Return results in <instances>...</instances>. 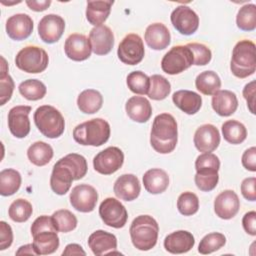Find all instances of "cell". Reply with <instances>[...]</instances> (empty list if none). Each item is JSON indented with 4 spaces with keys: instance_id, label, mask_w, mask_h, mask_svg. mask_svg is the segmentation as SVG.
I'll list each match as a JSON object with an SVG mask.
<instances>
[{
    "instance_id": "7",
    "label": "cell",
    "mask_w": 256,
    "mask_h": 256,
    "mask_svg": "<svg viewBox=\"0 0 256 256\" xmlns=\"http://www.w3.org/2000/svg\"><path fill=\"white\" fill-rule=\"evenodd\" d=\"M193 65V54L187 45L172 47L162 58L161 68L169 75L182 73Z\"/></svg>"
},
{
    "instance_id": "15",
    "label": "cell",
    "mask_w": 256,
    "mask_h": 256,
    "mask_svg": "<svg viewBox=\"0 0 256 256\" xmlns=\"http://www.w3.org/2000/svg\"><path fill=\"white\" fill-rule=\"evenodd\" d=\"M64 51L69 59L84 61L90 57L92 48L89 39L85 35L73 33L65 40Z\"/></svg>"
},
{
    "instance_id": "1",
    "label": "cell",
    "mask_w": 256,
    "mask_h": 256,
    "mask_svg": "<svg viewBox=\"0 0 256 256\" xmlns=\"http://www.w3.org/2000/svg\"><path fill=\"white\" fill-rule=\"evenodd\" d=\"M178 129L175 118L169 113L157 115L152 124L150 143L153 149L160 154L172 152L177 144Z\"/></svg>"
},
{
    "instance_id": "6",
    "label": "cell",
    "mask_w": 256,
    "mask_h": 256,
    "mask_svg": "<svg viewBox=\"0 0 256 256\" xmlns=\"http://www.w3.org/2000/svg\"><path fill=\"white\" fill-rule=\"evenodd\" d=\"M49 62V57L46 51L38 46H26L22 48L16 55V66L27 73H41L43 72Z\"/></svg>"
},
{
    "instance_id": "3",
    "label": "cell",
    "mask_w": 256,
    "mask_h": 256,
    "mask_svg": "<svg viewBox=\"0 0 256 256\" xmlns=\"http://www.w3.org/2000/svg\"><path fill=\"white\" fill-rule=\"evenodd\" d=\"M110 137V125L102 118H94L77 125L73 130V138L80 145L101 146Z\"/></svg>"
},
{
    "instance_id": "31",
    "label": "cell",
    "mask_w": 256,
    "mask_h": 256,
    "mask_svg": "<svg viewBox=\"0 0 256 256\" xmlns=\"http://www.w3.org/2000/svg\"><path fill=\"white\" fill-rule=\"evenodd\" d=\"M103 104L101 93L94 89L82 91L77 98V106L85 114H94L99 111Z\"/></svg>"
},
{
    "instance_id": "29",
    "label": "cell",
    "mask_w": 256,
    "mask_h": 256,
    "mask_svg": "<svg viewBox=\"0 0 256 256\" xmlns=\"http://www.w3.org/2000/svg\"><path fill=\"white\" fill-rule=\"evenodd\" d=\"M143 184L147 192L151 194H160L168 188L169 176L160 168H152L144 173Z\"/></svg>"
},
{
    "instance_id": "49",
    "label": "cell",
    "mask_w": 256,
    "mask_h": 256,
    "mask_svg": "<svg viewBox=\"0 0 256 256\" xmlns=\"http://www.w3.org/2000/svg\"><path fill=\"white\" fill-rule=\"evenodd\" d=\"M13 242V232L11 226L5 221L0 222V250L10 247Z\"/></svg>"
},
{
    "instance_id": "14",
    "label": "cell",
    "mask_w": 256,
    "mask_h": 256,
    "mask_svg": "<svg viewBox=\"0 0 256 256\" xmlns=\"http://www.w3.org/2000/svg\"><path fill=\"white\" fill-rule=\"evenodd\" d=\"M31 107L19 105L11 108L8 112V127L10 132L16 138H24L30 132L29 113Z\"/></svg>"
},
{
    "instance_id": "22",
    "label": "cell",
    "mask_w": 256,
    "mask_h": 256,
    "mask_svg": "<svg viewBox=\"0 0 256 256\" xmlns=\"http://www.w3.org/2000/svg\"><path fill=\"white\" fill-rule=\"evenodd\" d=\"M74 181L72 171L62 164L60 161H57L53 166V170L50 177V186L54 193L58 195L66 194Z\"/></svg>"
},
{
    "instance_id": "48",
    "label": "cell",
    "mask_w": 256,
    "mask_h": 256,
    "mask_svg": "<svg viewBox=\"0 0 256 256\" xmlns=\"http://www.w3.org/2000/svg\"><path fill=\"white\" fill-rule=\"evenodd\" d=\"M43 230H56L52 217L47 215H42L34 220L31 226V234L34 235Z\"/></svg>"
},
{
    "instance_id": "20",
    "label": "cell",
    "mask_w": 256,
    "mask_h": 256,
    "mask_svg": "<svg viewBox=\"0 0 256 256\" xmlns=\"http://www.w3.org/2000/svg\"><path fill=\"white\" fill-rule=\"evenodd\" d=\"M113 190L114 194L119 199L124 201H133L139 196L141 186L135 175L123 174L116 179Z\"/></svg>"
},
{
    "instance_id": "34",
    "label": "cell",
    "mask_w": 256,
    "mask_h": 256,
    "mask_svg": "<svg viewBox=\"0 0 256 256\" xmlns=\"http://www.w3.org/2000/svg\"><path fill=\"white\" fill-rule=\"evenodd\" d=\"M195 86L204 95H214L221 87V80L216 72L207 70L196 77Z\"/></svg>"
},
{
    "instance_id": "41",
    "label": "cell",
    "mask_w": 256,
    "mask_h": 256,
    "mask_svg": "<svg viewBox=\"0 0 256 256\" xmlns=\"http://www.w3.org/2000/svg\"><path fill=\"white\" fill-rule=\"evenodd\" d=\"M236 24L243 31H253L256 28V6L254 4L242 6L237 13Z\"/></svg>"
},
{
    "instance_id": "4",
    "label": "cell",
    "mask_w": 256,
    "mask_h": 256,
    "mask_svg": "<svg viewBox=\"0 0 256 256\" xmlns=\"http://www.w3.org/2000/svg\"><path fill=\"white\" fill-rule=\"evenodd\" d=\"M255 49V44L247 39L236 43L230 62V69L234 76L242 79L254 74L256 70Z\"/></svg>"
},
{
    "instance_id": "12",
    "label": "cell",
    "mask_w": 256,
    "mask_h": 256,
    "mask_svg": "<svg viewBox=\"0 0 256 256\" xmlns=\"http://www.w3.org/2000/svg\"><path fill=\"white\" fill-rule=\"evenodd\" d=\"M69 198L75 210L87 213L94 210L98 200V193L91 185L79 184L72 189Z\"/></svg>"
},
{
    "instance_id": "18",
    "label": "cell",
    "mask_w": 256,
    "mask_h": 256,
    "mask_svg": "<svg viewBox=\"0 0 256 256\" xmlns=\"http://www.w3.org/2000/svg\"><path fill=\"white\" fill-rule=\"evenodd\" d=\"M32 31L33 20L27 14H14L6 21V32L8 36L13 40H24L31 35Z\"/></svg>"
},
{
    "instance_id": "54",
    "label": "cell",
    "mask_w": 256,
    "mask_h": 256,
    "mask_svg": "<svg viewBox=\"0 0 256 256\" xmlns=\"http://www.w3.org/2000/svg\"><path fill=\"white\" fill-rule=\"evenodd\" d=\"M27 6L33 10V11H36V12H41V11H44L46 10L50 4H51V1L50 0H43V1H36V0H26L25 1Z\"/></svg>"
},
{
    "instance_id": "39",
    "label": "cell",
    "mask_w": 256,
    "mask_h": 256,
    "mask_svg": "<svg viewBox=\"0 0 256 256\" xmlns=\"http://www.w3.org/2000/svg\"><path fill=\"white\" fill-rule=\"evenodd\" d=\"M52 220L57 232L67 233L74 230L77 226L76 216L67 209H60L52 214Z\"/></svg>"
},
{
    "instance_id": "36",
    "label": "cell",
    "mask_w": 256,
    "mask_h": 256,
    "mask_svg": "<svg viewBox=\"0 0 256 256\" xmlns=\"http://www.w3.org/2000/svg\"><path fill=\"white\" fill-rule=\"evenodd\" d=\"M224 139L230 144H240L247 137L246 127L237 120H228L222 124Z\"/></svg>"
},
{
    "instance_id": "55",
    "label": "cell",
    "mask_w": 256,
    "mask_h": 256,
    "mask_svg": "<svg viewBox=\"0 0 256 256\" xmlns=\"http://www.w3.org/2000/svg\"><path fill=\"white\" fill-rule=\"evenodd\" d=\"M86 255V252L78 244H68L65 247V250L62 252V255Z\"/></svg>"
},
{
    "instance_id": "37",
    "label": "cell",
    "mask_w": 256,
    "mask_h": 256,
    "mask_svg": "<svg viewBox=\"0 0 256 256\" xmlns=\"http://www.w3.org/2000/svg\"><path fill=\"white\" fill-rule=\"evenodd\" d=\"M18 89L24 98L31 101L42 99L47 92L45 84L37 79H28L21 82Z\"/></svg>"
},
{
    "instance_id": "13",
    "label": "cell",
    "mask_w": 256,
    "mask_h": 256,
    "mask_svg": "<svg viewBox=\"0 0 256 256\" xmlns=\"http://www.w3.org/2000/svg\"><path fill=\"white\" fill-rule=\"evenodd\" d=\"M65 29L64 19L56 14L43 16L38 24V34L40 39L48 44L57 42Z\"/></svg>"
},
{
    "instance_id": "46",
    "label": "cell",
    "mask_w": 256,
    "mask_h": 256,
    "mask_svg": "<svg viewBox=\"0 0 256 256\" xmlns=\"http://www.w3.org/2000/svg\"><path fill=\"white\" fill-rule=\"evenodd\" d=\"M2 62L3 63L0 76V105H4L7 101L10 100L14 90V81L12 77L7 73V64L3 57Z\"/></svg>"
},
{
    "instance_id": "51",
    "label": "cell",
    "mask_w": 256,
    "mask_h": 256,
    "mask_svg": "<svg viewBox=\"0 0 256 256\" xmlns=\"http://www.w3.org/2000/svg\"><path fill=\"white\" fill-rule=\"evenodd\" d=\"M242 165L245 169L255 172L256 171V148L251 147L245 150L242 155Z\"/></svg>"
},
{
    "instance_id": "53",
    "label": "cell",
    "mask_w": 256,
    "mask_h": 256,
    "mask_svg": "<svg viewBox=\"0 0 256 256\" xmlns=\"http://www.w3.org/2000/svg\"><path fill=\"white\" fill-rule=\"evenodd\" d=\"M242 225L244 230L252 235H256V212L255 211H250L247 212L242 219Z\"/></svg>"
},
{
    "instance_id": "11",
    "label": "cell",
    "mask_w": 256,
    "mask_h": 256,
    "mask_svg": "<svg viewBox=\"0 0 256 256\" xmlns=\"http://www.w3.org/2000/svg\"><path fill=\"white\" fill-rule=\"evenodd\" d=\"M173 27L182 35H192L199 26L198 15L188 6L176 7L170 16Z\"/></svg>"
},
{
    "instance_id": "56",
    "label": "cell",
    "mask_w": 256,
    "mask_h": 256,
    "mask_svg": "<svg viewBox=\"0 0 256 256\" xmlns=\"http://www.w3.org/2000/svg\"><path fill=\"white\" fill-rule=\"evenodd\" d=\"M16 254L19 255V254H34V255H37L35 249H34V246L33 244H26L24 246H21L17 251H16Z\"/></svg>"
},
{
    "instance_id": "33",
    "label": "cell",
    "mask_w": 256,
    "mask_h": 256,
    "mask_svg": "<svg viewBox=\"0 0 256 256\" xmlns=\"http://www.w3.org/2000/svg\"><path fill=\"white\" fill-rule=\"evenodd\" d=\"M220 160L213 153H203L195 161L196 174L199 176H219Z\"/></svg>"
},
{
    "instance_id": "25",
    "label": "cell",
    "mask_w": 256,
    "mask_h": 256,
    "mask_svg": "<svg viewBox=\"0 0 256 256\" xmlns=\"http://www.w3.org/2000/svg\"><path fill=\"white\" fill-rule=\"evenodd\" d=\"M128 117L138 123L147 122L152 115V106L148 99L142 96H133L125 105Z\"/></svg>"
},
{
    "instance_id": "19",
    "label": "cell",
    "mask_w": 256,
    "mask_h": 256,
    "mask_svg": "<svg viewBox=\"0 0 256 256\" xmlns=\"http://www.w3.org/2000/svg\"><path fill=\"white\" fill-rule=\"evenodd\" d=\"M240 201L233 190L222 191L214 200V211L221 219H231L239 211Z\"/></svg>"
},
{
    "instance_id": "16",
    "label": "cell",
    "mask_w": 256,
    "mask_h": 256,
    "mask_svg": "<svg viewBox=\"0 0 256 256\" xmlns=\"http://www.w3.org/2000/svg\"><path fill=\"white\" fill-rule=\"evenodd\" d=\"M194 145L203 153L213 152L220 144V133L212 124H204L197 128L194 134Z\"/></svg>"
},
{
    "instance_id": "38",
    "label": "cell",
    "mask_w": 256,
    "mask_h": 256,
    "mask_svg": "<svg viewBox=\"0 0 256 256\" xmlns=\"http://www.w3.org/2000/svg\"><path fill=\"white\" fill-rule=\"evenodd\" d=\"M58 161H60L62 164L67 166L72 171L74 180H79L83 178L87 173V170H88L87 161L80 154L70 153L62 157Z\"/></svg>"
},
{
    "instance_id": "52",
    "label": "cell",
    "mask_w": 256,
    "mask_h": 256,
    "mask_svg": "<svg viewBox=\"0 0 256 256\" xmlns=\"http://www.w3.org/2000/svg\"><path fill=\"white\" fill-rule=\"evenodd\" d=\"M243 97L247 101V106L249 108V111L254 114V105H255V81H251L248 84L245 85L243 88Z\"/></svg>"
},
{
    "instance_id": "17",
    "label": "cell",
    "mask_w": 256,
    "mask_h": 256,
    "mask_svg": "<svg viewBox=\"0 0 256 256\" xmlns=\"http://www.w3.org/2000/svg\"><path fill=\"white\" fill-rule=\"evenodd\" d=\"M89 41L92 51L96 55H106L114 46V35L108 26L100 25L91 29Z\"/></svg>"
},
{
    "instance_id": "43",
    "label": "cell",
    "mask_w": 256,
    "mask_h": 256,
    "mask_svg": "<svg viewBox=\"0 0 256 256\" xmlns=\"http://www.w3.org/2000/svg\"><path fill=\"white\" fill-rule=\"evenodd\" d=\"M126 83L128 88L135 94H148L150 88V77L142 71H133L128 74Z\"/></svg>"
},
{
    "instance_id": "42",
    "label": "cell",
    "mask_w": 256,
    "mask_h": 256,
    "mask_svg": "<svg viewBox=\"0 0 256 256\" xmlns=\"http://www.w3.org/2000/svg\"><path fill=\"white\" fill-rule=\"evenodd\" d=\"M33 208L29 201L19 198L14 200L8 209L9 217L15 222H25L32 215Z\"/></svg>"
},
{
    "instance_id": "28",
    "label": "cell",
    "mask_w": 256,
    "mask_h": 256,
    "mask_svg": "<svg viewBox=\"0 0 256 256\" xmlns=\"http://www.w3.org/2000/svg\"><path fill=\"white\" fill-rule=\"evenodd\" d=\"M32 236L37 255L52 254L59 247V237L56 230H43Z\"/></svg>"
},
{
    "instance_id": "44",
    "label": "cell",
    "mask_w": 256,
    "mask_h": 256,
    "mask_svg": "<svg viewBox=\"0 0 256 256\" xmlns=\"http://www.w3.org/2000/svg\"><path fill=\"white\" fill-rule=\"evenodd\" d=\"M226 243V237L222 233L212 232L205 235L198 246V252L201 254H210L219 250Z\"/></svg>"
},
{
    "instance_id": "30",
    "label": "cell",
    "mask_w": 256,
    "mask_h": 256,
    "mask_svg": "<svg viewBox=\"0 0 256 256\" xmlns=\"http://www.w3.org/2000/svg\"><path fill=\"white\" fill-rule=\"evenodd\" d=\"M113 3V1L104 0L87 1L86 18L88 22L95 27L102 25L108 18Z\"/></svg>"
},
{
    "instance_id": "50",
    "label": "cell",
    "mask_w": 256,
    "mask_h": 256,
    "mask_svg": "<svg viewBox=\"0 0 256 256\" xmlns=\"http://www.w3.org/2000/svg\"><path fill=\"white\" fill-rule=\"evenodd\" d=\"M255 184L256 178L249 177L245 178L241 183V193L243 197L249 201L256 200V191H255Z\"/></svg>"
},
{
    "instance_id": "45",
    "label": "cell",
    "mask_w": 256,
    "mask_h": 256,
    "mask_svg": "<svg viewBox=\"0 0 256 256\" xmlns=\"http://www.w3.org/2000/svg\"><path fill=\"white\" fill-rule=\"evenodd\" d=\"M177 208L184 216H191L199 209V199L196 194L190 191L180 194L177 200Z\"/></svg>"
},
{
    "instance_id": "40",
    "label": "cell",
    "mask_w": 256,
    "mask_h": 256,
    "mask_svg": "<svg viewBox=\"0 0 256 256\" xmlns=\"http://www.w3.org/2000/svg\"><path fill=\"white\" fill-rule=\"evenodd\" d=\"M171 91L170 82L162 75L154 74L150 77V88L148 96L152 100H163Z\"/></svg>"
},
{
    "instance_id": "35",
    "label": "cell",
    "mask_w": 256,
    "mask_h": 256,
    "mask_svg": "<svg viewBox=\"0 0 256 256\" xmlns=\"http://www.w3.org/2000/svg\"><path fill=\"white\" fill-rule=\"evenodd\" d=\"M21 185V175L15 169H4L0 172V194L10 196L16 193Z\"/></svg>"
},
{
    "instance_id": "27",
    "label": "cell",
    "mask_w": 256,
    "mask_h": 256,
    "mask_svg": "<svg viewBox=\"0 0 256 256\" xmlns=\"http://www.w3.org/2000/svg\"><path fill=\"white\" fill-rule=\"evenodd\" d=\"M173 103L184 113L193 115L197 113L202 106L201 96L190 90H178L172 95Z\"/></svg>"
},
{
    "instance_id": "9",
    "label": "cell",
    "mask_w": 256,
    "mask_h": 256,
    "mask_svg": "<svg viewBox=\"0 0 256 256\" xmlns=\"http://www.w3.org/2000/svg\"><path fill=\"white\" fill-rule=\"evenodd\" d=\"M99 215L104 224L116 229L124 227L128 219V213L124 205L112 197H108L101 202Z\"/></svg>"
},
{
    "instance_id": "2",
    "label": "cell",
    "mask_w": 256,
    "mask_h": 256,
    "mask_svg": "<svg viewBox=\"0 0 256 256\" xmlns=\"http://www.w3.org/2000/svg\"><path fill=\"white\" fill-rule=\"evenodd\" d=\"M129 232L134 247L141 251H148L157 243L159 226L152 216L139 215L132 221Z\"/></svg>"
},
{
    "instance_id": "47",
    "label": "cell",
    "mask_w": 256,
    "mask_h": 256,
    "mask_svg": "<svg viewBox=\"0 0 256 256\" xmlns=\"http://www.w3.org/2000/svg\"><path fill=\"white\" fill-rule=\"evenodd\" d=\"M187 46L193 54V65L203 66L211 61L212 53L206 45L201 43H188Z\"/></svg>"
},
{
    "instance_id": "8",
    "label": "cell",
    "mask_w": 256,
    "mask_h": 256,
    "mask_svg": "<svg viewBox=\"0 0 256 256\" xmlns=\"http://www.w3.org/2000/svg\"><path fill=\"white\" fill-rule=\"evenodd\" d=\"M143 40L138 34L130 33L120 42L117 50L118 58L127 65H137L144 58Z\"/></svg>"
},
{
    "instance_id": "10",
    "label": "cell",
    "mask_w": 256,
    "mask_h": 256,
    "mask_svg": "<svg viewBox=\"0 0 256 256\" xmlns=\"http://www.w3.org/2000/svg\"><path fill=\"white\" fill-rule=\"evenodd\" d=\"M124 162V154L118 147L111 146L100 151L93 159L94 169L103 175H110L119 170Z\"/></svg>"
},
{
    "instance_id": "32",
    "label": "cell",
    "mask_w": 256,
    "mask_h": 256,
    "mask_svg": "<svg viewBox=\"0 0 256 256\" xmlns=\"http://www.w3.org/2000/svg\"><path fill=\"white\" fill-rule=\"evenodd\" d=\"M53 154L52 147L43 141L33 143L27 150L28 159L36 166H44L48 164L51 161Z\"/></svg>"
},
{
    "instance_id": "23",
    "label": "cell",
    "mask_w": 256,
    "mask_h": 256,
    "mask_svg": "<svg viewBox=\"0 0 256 256\" xmlns=\"http://www.w3.org/2000/svg\"><path fill=\"white\" fill-rule=\"evenodd\" d=\"M89 248L95 255L111 253L117 248V238L114 234L104 230H96L88 238Z\"/></svg>"
},
{
    "instance_id": "26",
    "label": "cell",
    "mask_w": 256,
    "mask_h": 256,
    "mask_svg": "<svg viewBox=\"0 0 256 256\" xmlns=\"http://www.w3.org/2000/svg\"><path fill=\"white\" fill-rule=\"evenodd\" d=\"M238 107V99L230 90H218L212 96V108L220 116L232 115Z\"/></svg>"
},
{
    "instance_id": "24",
    "label": "cell",
    "mask_w": 256,
    "mask_h": 256,
    "mask_svg": "<svg viewBox=\"0 0 256 256\" xmlns=\"http://www.w3.org/2000/svg\"><path fill=\"white\" fill-rule=\"evenodd\" d=\"M144 39L151 49L163 50L170 44L171 35L163 23H153L146 28Z\"/></svg>"
},
{
    "instance_id": "21",
    "label": "cell",
    "mask_w": 256,
    "mask_h": 256,
    "mask_svg": "<svg viewBox=\"0 0 256 256\" xmlns=\"http://www.w3.org/2000/svg\"><path fill=\"white\" fill-rule=\"evenodd\" d=\"M194 244V236L186 230L175 231L164 239V248L172 254L186 253L193 248Z\"/></svg>"
},
{
    "instance_id": "5",
    "label": "cell",
    "mask_w": 256,
    "mask_h": 256,
    "mask_svg": "<svg viewBox=\"0 0 256 256\" xmlns=\"http://www.w3.org/2000/svg\"><path fill=\"white\" fill-rule=\"evenodd\" d=\"M33 118L38 130L47 138H57L64 132V118L61 112L51 105L38 107Z\"/></svg>"
}]
</instances>
